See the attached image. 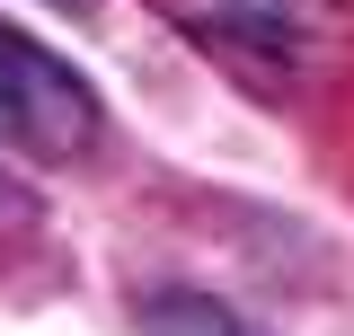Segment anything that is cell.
Here are the masks:
<instances>
[{"instance_id":"6da1fadb","label":"cell","mask_w":354,"mask_h":336,"mask_svg":"<svg viewBox=\"0 0 354 336\" xmlns=\"http://www.w3.org/2000/svg\"><path fill=\"white\" fill-rule=\"evenodd\" d=\"M151 9L248 88H301L337 44V0H151Z\"/></svg>"},{"instance_id":"7a4b0ae2","label":"cell","mask_w":354,"mask_h":336,"mask_svg":"<svg viewBox=\"0 0 354 336\" xmlns=\"http://www.w3.org/2000/svg\"><path fill=\"white\" fill-rule=\"evenodd\" d=\"M97 142H106V97L62 53L0 27V151H18L36 168H80Z\"/></svg>"},{"instance_id":"3957f363","label":"cell","mask_w":354,"mask_h":336,"mask_svg":"<svg viewBox=\"0 0 354 336\" xmlns=\"http://www.w3.org/2000/svg\"><path fill=\"white\" fill-rule=\"evenodd\" d=\"M133 328L142 336H266L248 310H230V301H213V292H151L142 310H133Z\"/></svg>"},{"instance_id":"277c9868","label":"cell","mask_w":354,"mask_h":336,"mask_svg":"<svg viewBox=\"0 0 354 336\" xmlns=\"http://www.w3.org/2000/svg\"><path fill=\"white\" fill-rule=\"evenodd\" d=\"M27 221H36V195H18V186L0 177V230H27Z\"/></svg>"},{"instance_id":"5b68a950","label":"cell","mask_w":354,"mask_h":336,"mask_svg":"<svg viewBox=\"0 0 354 336\" xmlns=\"http://www.w3.org/2000/svg\"><path fill=\"white\" fill-rule=\"evenodd\" d=\"M53 9H71V18H88V9H97V0H53Z\"/></svg>"}]
</instances>
